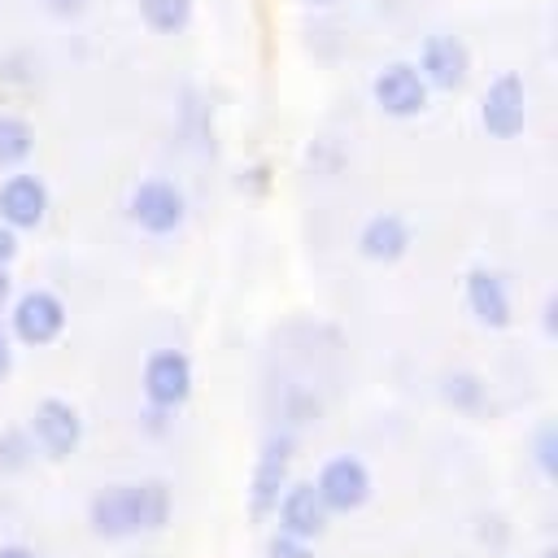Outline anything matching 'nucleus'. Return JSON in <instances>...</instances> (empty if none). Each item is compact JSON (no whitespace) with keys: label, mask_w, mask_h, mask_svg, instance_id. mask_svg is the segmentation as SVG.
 <instances>
[{"label":"nucleus","mask_w":558,"mask_h":558,"mask_svg":"<svg viewBox=\"0 0 558 558\" xmlns=\"http://www.w3.org/2000/svg\"><path fill=\"white\" fill-rule=\"evenodd\" d=\"M305 9H331V4H340V0H301Z\"/></svg>","instance_id":"nucleus-26"},{"label":"nucleus","mask_w":558,"mask_h":558,"mask_svg":"<svg viewBox=\"0 0 558 558\" xmlns=\"http://www.w3.org/2000/svg\"><path fill=\"white\" fill-rule=\"evenodd\" d=\"M275 514H279V532L301 536V541H318L327 532V519H331L327 506H323V497L314 493V484H292V480L279 493Z\"/></svg>","instance_id":"nucleus-13"},{"label":"nucleus","mask_w":558,"mask_h":558,"mask_svg":"<svg viewBox=\"0 0 558 558\" xmlns=\"http://www.w3.org/2000/svg\"><path fill=\"white\" fill-rule=\"evenodd\" d=\"M39 9L48 17H57V22H78L92 9V0H39Z\"/></svg>","instance_id":"nucleus-20"},{"label":"nucleus","mask_w":558,"mask_h":558,"mask_svg":"<svg viewBox=\"0 0 558 558\" xmlns=\"http://www.w3.org/2000/svg\"><path fill=\"white\" fill-rule=\"evenodd\" d=\"M410 244H414V231H410V222H405L401 214H392V209L371 214V218L362 222V231H357V253H362L366 262H375V266L401 262V257L410 253Z\"/></svg>","instance_id":"nucleus-12"},{"label":"nucleus","mask_w":558,"mask_h":558,"mask_svg":"<svg viewBox=\"0 0 558 558\" xmlns=\"http://www.w3.org/2000/svg\"><path fill=\"white\" fill-rule=\"evenodd\" d=\"M480 126L493 140H514L527 126V87L514 70L497 74L480 96Z\"/></svg>","instance_id":"nucleus-6"},{"label":"nucleus","mask_w":558,"mask_h":558,"mask_svg":"<svg viewBox=\"0 0 558 558\" xmlns=\"http://www.w3.org/2000/svg\"><path fill=\"white\" fill-rule=\"evenodd\" d=\"M48 205H52V196L39 174L13 170L0 183V222H9L13 231H35L48 218Z\"/></svg>","instance_id":"nucleus-10"},{"label":"nucleus","mask_w":558,"mask_h":558,"mask_svg":"<svg viewBox=\"0 0 558 558\" xmlns=\"http://www.w3.org/2000/svg\"><path fill=\"white\" fill-rule=\"evenodd\" d=\"M92 532L122 541L140 532H161L170 519V488L161 480H131V484H109L92 497L87 506Z\"/></svg>","instance_id":"nucleus-1"},{"label":"nucleus","mask_w":558,"mask_h":558,"mask_svg":"<svg viewBox=\"0 0 558 558\" xmlns=\"http://www.w3.org/2000/svg\"><path fill=\"white\" fill-rule=\"evenodd\" d=\"M13 371V336H9V327H0V379Z\"/></svg>","instance_id":"nucleus-22"},{"label":"nucleus","mask_w":558,"mask_h":558,"mask_svg":"<svg viewBox=\"0 0 558 558\" xmlns=\"http://www.w3.org/2000/svg\"><path fill=\"white\" fill-rule=\"evenodd\" d=\"M270 558H314V541L275 532V541H270Z\"/></svg>","instance_id":"nucleus-19"},{"label":"nucleus","mask_w":558,"mask_h":558,"mask_svg":"<svg viewBox=\"0 0 558 558\" xmlns=\"http://www.w3.org/2000/svg\"><path fill=\"white\" fill-rule=\"evenodd\" d=\"M314 493L323 497L327 514H353L357 506H366L371 497V471L362 458L353 453H340V458H327L318 480H314Z\"/></svg>","instance_id":"nucleus-7"},{"label":"nucleus","mask_w":558,"mask_h":558,"mask_svg":"<svg viewBox=\"0 0 558 558\" xmlns=\"http://www.w3.org/2000/svg\"><path fill=\"white\" fill-rule=\"evenodd\" d=\"M462 296H466V310L475 314V323H484V327H510V288H506V279L497 275V270H488V266H471L466 270V279H462Z\"/></svg>","instance_id":"nucleus-14"},{"label":"nucleus","mask_w":558,"mask_h":558,"mask_svg":"<svg viewBox=\"0 0 558 558\" xmlns=\"http://www.w3.org/2000/svg\"><path fill=\"white\" fill-rule=\"evenodd\" d=\"M61 331H65V301H61L57 292L31 288V292H22V296L13 301V310H9V336H13V340H22V344H31V349H44V344H52Z\"/></svg>","instance_id":"nucleus-5"},{"label":"nucleus","mask_w":558,"mask_h":558,"mask_svg":"<svg viewBox=\"0 0 558 558\" xmlns=\"http://www.w3.org/2000/svg\"><path fill=\"white\" fill-rule=\"evenodd\" d=\"M371 100H375V109H379L384 118L405 122V118L427 113L432 87L423 83V74H418L414 61H388V65H379L375 78H371Z\"/></svg>","instance_id":"nucleus-2"},{"label":"nucleus","mask_w":558,"mask_h":558,"mask_svg":"<svg viewBox=\"0 0 558 558\" xmlns=\"http://www.w3.org/2000/svg\"><path fill=\"white\" fill-rule=\"evenodd\" d=\"M35 153V126L17 113H0V170H17Z\"/></svg>","instance_id":"nucleus-16"},{"label":"nucleus","mask_w":558,"mask_h":558,"mask_svg":"<svg viewBox=\"0 0 558 558\" xmlns=\"http://www.w3.org/2000/svg\"><path fill=\"white\" fill-rule=\"evenodd\" d=\"M196 0H140V22L153 35H183L192 26Z\"/></svg>","instance_id":"nucleus-15"},{"label":"nucleus","mask_w":558,"mask_h":558,"mask_svg":"<svg viewBox=\"0 0 558 558\" xmlns=\"http://www.w3.org/2000/svg\"><path fill=\"white\" fill-rule=\"evenodd\" d=\"M445 384H449V388H445V392H449V401H458V405H466V410L484 397V388H480V379H475V375H449Z\"/></svg>","instance_id":"nucleus-18"},{"label":"nucleus","mask_w":558,"mask_h":558,"mask_svg":"<svg viewBox=\"0 0 558 558\" xmlns=\"http://www.w3.org/2000/svg\"><path fill=\"white\" fill-rule=\"evenodd\" d=\"M126 214L148 235H174L187 218V196L170 179H144V183H135V192L126 201Z\"/></svg>","instance_id":"nucleus-3"},{"label":"nucleus","mask_w":558,"mask_h":558,"mask_svg":"<svg viewBox=\"0 0 558 558\" xmlns=\"http://www.w3.org/2000/svg\"><path fill=\"white\" fill-rule=\"evenodd\" d=\"M0 558H39V554H35L31 545H4V549H0Z\"/></svg>","instance_id":"nucleus-23"},{"label":"nucleus","mask_w":558,"mask_h":558,"mask_svg":"<svg viewBox=\"0 0 558 558\" xmlns=\"http://www.w3.org/2000/svg\"><path fill=\"white\" fill-rule=\"evenodd\" d=\"M17 257V231L9 222H0V266H9Z\"/></svg>","instance_id":"nucleus-21"},{"label":"nucleus","mask_w":558,"mask_h":558,"mask_svg":"<svg viewBox=\"0 0 558 558\" xmlns=\"http://www.w3.org/2000/svg\"><path fill=\"white\" fill-rule=\"evenodd\" d=\"M554 314H558V296L545 301V331H549V336H554Z\"/></svg>","instance_id":"nucleus-24"},{"label":"nucleus","mask_w":558,"mask_h":558,"mask_svg":"<svg viewBox=\"0 0 558 558\" xmlns=\"http://www.w3.org/2000/svg\"><path fill=\"white\" fill-rule=\"evenodd\" d=\"M31 440L48 453V458H70L74 449H78V440H83V418H78V410L70 405V401H61V397H44L39 405H35V414H31Z\"/></svg>","instance_id":"nucleus-9"},{"label":"nucleus","mask_w":558,"mask_h":558,"mask_svg":"<svg viewBox=\"0 0 558 558\" xmlns=\"http://www.w3.org/2000/svg\"><path fill=\"white\" fill-rule=\"evenodd\" d=\"M288 466H292V436H270L266 449L257 453V466H253V484H248V506L253 514H270L279 493L288 488Z\"/></svg>","instance_id":"nucleus-11"},{"label":"nucleus","mask_w":558,"mask_h":558,"mask_svg":"<svg viewBox=\"0 0 558 558\" xmlns=\"http://www.w3.org/2000/svg\"><path fill=\"white\" fill-rule=\"evenodd\" d=\"M140 384H144V397H148V405L153 410H179L187 397H192V362H187V353H179V349H157L148 362H144V375H140Z\"/></svg>","instance_id":"nucleus-8"},{"label":"nucleus","mask_w":558,"mask_h":558,"mask_svg":"<svg viewBox=\"0 0 558 558\" xmlns=\"http://www.w3.org/2000/svg\"><path fill=\"white\" fill-rule=\"evenodd\" d=\"M423 83L432 92H462L466 78H471V48L462 35H449V31H432L423 44H418V57H414Z\"/></svg>","instance_id":"nucleus-4"},{"label":"nucleus","mask_w":558,"mask_h":558,"mask_svg":"<svg viewBox=\"0 0 558 558\" xmlns=\"http://www.w3.org/2000/svg\"><path fill=\"white\" fill-rule=\"evenodd\" d=\"M532 458H536V466H541L545 480H558V427H554V423H541V427H536Z\"/></svg>","instance_id":"nucleus-17"},{"label":"nucleus","mask_w":558,"mask_h":558,"mask_svg":"<svg viewBox=\"0 0 558 558\" xmlns=\"http://www.w3.org/2000/svg\"><path fill=\"white\" fill-rule=\"evenodd\" d=\"M9 288H13V279H9V266H0V310H4V301H9Z\"/></svg>","instance_id":"nucleus-25"}]
</instances>
